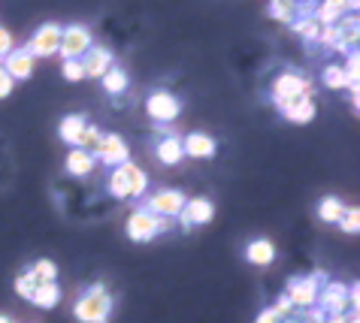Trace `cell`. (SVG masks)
<instances>
[{
	"instance_id": "1",
	"label": "cell",
	"mask_w": 360,
	"mask_h": 323,
	"mask_svg": "<svg viewBox=\"0 0 360 323\" xmlns=\"http://www.w3.org/2000/svg\"><path fill=\"white\" fill-rule=\"evenodd\" d=\"M73 315L79 323H109V317H112V294H109L103 284L88 287L85 294L76 299Z\"/></svg>"
},
{
	"instance_id": "2",
	"label": "cell",
	"mask_w": 360,
	"mask_h": 323,
	"mask_svg": "<svg viewBox=\"0 0 360 323\" xmlns=\"http://www.w3.org/2000/svg\"><path fill=\"white\" fill-rule=\"evenodd\" d=\"M315 97V85L309 82V79L303 76H297V73H282L273 82V100H276V106H278V112H285L288 106H294L300 97Z\"/></svg>"
},
{
	"instance_id": "3",
	"label": "cell",
	"mask_w": 360,
	"mask_h": 323,
	"mask_svg": "<svg viewBox=\"0 0 360 323\" xmlns=\"http://www.w3.org/2000/svg\"><path fill=\"white\" fill-rule=\"evenodd\" d=\"M91 46H94V39L85 25H67L61 30V48H58V55L64 60H82Z\"/></svg>"
},
{
	"instance_id": "4",
	"label": "cell",
	"mask_w": 360,
	"mask_h": 323,
	"mask_svg": "<svg viewBox=\"0 0 360 323\" xmlns=\"http://www.w3.org/2000/svg\"><path fill=\"white\" fill-rule=\"evenodd\" d=\"M188 203V197L182 194V190H173V187H164V190H155L152 197L146 199V211H152L155 218H169L176 220L179 215H182V209Z\"/></svg>"
},
{
	"instance_id": "5",
	"label": "cell",
	"mask_w": 360,
	"mask_h": 323,
	"mask_svg": "<svg viewBox=\"0 0 360 323\" xmlns=\"http://www.w3.org/2000/svg\"><path fill=\"white\" fill-rule=\"evenodd\" d=\"M318 281H324V272H315V275H309V278H291L288 281V290H285V296L291 299V305L294 308H315V302H318Z\"/></svg>"
},
{
	"instance_id": "6",
	"label": "cell",
	"mask_w": 360,
	"mask_h": 323,
	"mask_svg": "<svg viewBox=\"0 0 360 323\" xmlns=\"http://www.w3.org/2000/svg\"><path fill=\"white\" fill-rule=\"evenodd\" d=\"M61 25H55V22H49L37 30V34L31 37V43H27L25 48L31 52L34 58H52L58 55V48H61Z\"/></svg>"
},
{
	"instance_id": "7",
	"label": "cell",
	"mask_w": 360,
	"mask_h": 323,
	"mask_svg": "<svg viewBox=\"0 0 360 323\" xmlns=\"http://www.w3.org/2000/svg\"><path fill=\"white\" fill-rule=\"evenodd\" d=\"M146 112L152 121H158V124H167V121H173L182 112V103H179L176 94H169V91H155V94H148V100H146Z\"/></svg>"
},
{
	"instance_id": "8",
	"label": "cell",
	"mask_w": 360,
	"mask_h": 323,
	"mask_svg": "<svg viewBox=\"0 0 360 323\" xmlns=\"http://www.w3.org/2000/svg\"><path fill=\"white\" fill-rule=\"evenodd\" d=\"M94 160H103L109 166H122L124 160H131V151H127V143L118 133H103L100 145L94 148Z\"/></svg>"
},
{
	"instance_id": "9",
	"label": "cell",
	"mask_w": 360,
	"mask_h": 323,
	"mask_svg": "<svg viewBox=\"0 0 360 323\" xmlns=\"http://www.w3.org/2000/svg\"><path fill=\"white\" fill-rule=\"evenodd\" d=\"M212 215H215V206L209 203L206 197H191V199L185 203L182 215H179V224H182V230L188 233V230H194V227H200V224H209V220H212Z\"/></svg>"
},
{
	"instance_id": "10",
	"label": "cell",
	"mask_w": 360,
	"mask_h": 323,
	"mask_svg": "<svg viewBox=\"0 0 360 323\" xmlns=\"http://www.w3.org/2000/svg\"><path fill=\"white\" fill-rule=\"evenodd\" d=\"M4 70H6V76L13 79V82H25V79H31L34 76V67H37V58L27 52V48H13L4 60Z\"/></svg>"
},
{
	"instance_id": "11",
	"label": "cell",
	"mask_w": 360,
	"mask_h": 323,
	"mask_svg": "<svg viewBox=\"0 0 360 323\" xmlns=\"http://www.w3.org/2000/svg\"><path fill=\"white\" fill-rule=\"evenodd\" d=\"M158 233V218L152 215V211L146 209H134L131 218H127V239L134 242H152Z\"/></svg>"
},
{
	"instance_id": "12",
	"label": "cell",
	"mask_w": 360,
	"mask_h": 323,
	"mask_svg": "<svg viewBox=\"0 0 360 323\" xmlns=\"http://www.w3.org/2000/svg\"><path fill=\"white\" fill-rule=\"evenodd\" d=\"M79 64H82V70H85V79H103L109 70L115 67L112 64V52L103 48V46H91L88 48V55L79 60Z\"/></svg>"
},
{
	"instance_id": "13",
	"label": "cell",
	"mask_w": 360,
	"mask_h": 323,
	"mask_svg": "<svg viewBox=\"0 0 360 323\" xmlns=\"http://www.w3.org/2000/svg\"><path fill=\"white\" fill-rule=\"evenodd\" d=\"M321 296V311L324 315H345L348 308V287L339 284V281H327L324 290H318Z\"/></svg>"
},
{
	"instance_id": "14",
	"label": "cell",
	"mask_w": 360,
	"mask_h": 323,
	"mask_svg": "<svg viewBox=\"0 0 360 323\" xmlns=\"http://www.w3.org/2000/svg\"><path fill=\"white\" fill-rule=\"evenodd\" d=\"M215 139L209 136V133H191V136H185L182 139V151L188 157H197V160H206V157H212L215 154Z\"/></svg>"
},
{
	"instance_id": "15",
	"label": "cell",
	"mask_w": 360,
	"mask_h": 323,
	"mask_svg": "<svg viewBox=\"0 0 360 323\" xmlns=\"http://www.w3.org/2000/svg\"><path fill=\"white\" fill-rule=\"evenodd\" d=\"M345 9H354V4H342V0H327V4L318 6V13L312 15L321 27H330V25H339L345 18Z\"/></svg>"
},
{
	"instance_id": "16",
	"label": "cell",
	"mask_w": 360,
	"mask_h": 323,
	"mask_svg": "<svg viewBox=\"0 0 360 323\" xmlns=\"http://www.w3.org/2000/svg\"><path fill=\"white\" fill-rule=\"evenodd\" d=\"M245 260L255 266H269L276 260V245L269 239H255L245 245Z\"/></svg>"
},
{
	"instance_id": "17",
	"label": "cell",
	"mask_w": 360,
	"mask_h": 323,
	"mask_svg": "<svg viewBox=\"0 0 360 323\" xmlns=\"http://www.w3.org/2000/svg\"><path fill=\"white\" fill-rule=\"evenodd\" d=\"M94 166H97L94 154H88V151H82V148H70V154H67V173L70 176L85 178V176H91Z\"/></svg>"
},
{
	"instance_id": "18",
	"label": "cell",
	"mask_w": 360,
	"mask_h": 323,
	"mask_svg": "<svg viewBox=\"0 0 360 323\" xmlns=\"http://www.w3.org/2000/svg\"><path fill=\"white\" fill-rule=\"evenodd\" d=\"M185 157V151H182V139H179L176 133H167L161 143H158V160H161L164 166H176L179 160Z\"/></svg>"
},
{
	"instance_id": "19",
	"label": "cell",
	"mask_w": 360,
	"mask_h": 323,
	"mask_svg": "<svg viewBox=\"0 0 360 323\" xmlns=\"http://www.w3.org/2000/svg\"><path fill=\"white\" fill-rule=\"evenodd\" d=\"M85 124H88V121L82 115H64L61 124H58V133H61V139L70 148H79V139H82Z\"/></svg>"
},
{
	"instance_id": "20",
	"label": "cell",
	"mask_w": 360,
	"mask_h": 323,
	"mask_svg": "<svg viewBox=\"0 0 360 323\" xmlns=\"http://www.w3.org/2000/svg\"><path fill=\"white\" fill-rule=\"evenodd\" d=\"M122 173H124V178H127V187H131V199L143 197L146 190H148V176H146V169H139L134 160H124V164H122Z\"/></svg>"
},
{
	"instance_id": "21",
	"label": "cell",
	"mask_w": 360,
	"mask_h": 323,
	"mask_svg": "<svg viewBox=\"0 0 360 323\" xmlns=\"http://www.w3.org/2000/svg\"><path fill=\"white\" fill-rule=\"evenodd\" d=\"M288 121H291V124H309V121L315 118V97H300L294 106H288L285 112H282Z\"/></svg>"
},
{
	"instance_id": "22",
	"label": "cell",
	"mask_w": 360,
	"mask_h": 323,
	"mask_svg": "<svg viewBox=\"0 0 360 323\" xmlns=\"http://www.w3.org/2000/svg\"><path fill=\"white\" fill-rule=\"evenodd\" d=\"M31 302H34L37 308H55L58 302H61V287H58L55 281H46V284H39V287L34 290Z\"/></svg>"
},
{
	"instance_id": "23",
	"label": "cell",
	"mask_w": 360,
	"mask_h": 323,
	"mask_svg": "<svg viewBox=\"0 0 360 323\" xmlns=\"http://www.w3.org/2000/svg\"><path fill=\"white\" fill-rule=\"evenodd\" d=\"M342 215H345V203L339 197H324L321 203H318V218H321L324 224H339Z\"/></svg>"
},
{
	"instance_id": "24",
	"label": "cell",
	"mask_w": 360,
	"mask_h": 323,
	"mask_svg": "<svg viewBox=\"0 0 360 323\" xmlns=\"http://www.w3.org/2000/svg\"><path fill=\"white\" fill-rule=\"evenodd\" d=\"M291 27H294V34H297V37H303V39H306V43H318V37H321V25H318L312 15L297 18Z\"/></svg>"
},
{
	"instance_id": "25",
	"label": "cell",
	"mask_w": 360,
	"mask_h": 323,
	"mask_svg": "<svg viewBox=\"0 0 360 323\" xmlns=\"http://www.w3.org/2000/svg\"><path fill=\"white\" fill-rule=\"evenodd\" d=\"M106 187H109V194H112L115 199H131V187H127V178L122 173V166H115L112 173H109Z\"/></svg>"
},
{
	"instance_id": "26",
	"label": "cell",
	"mask_w": 360,
	"mask_h": 323,
	"mask_svg": "<svg viewBox=\"0 0 360 323\" xmlns=\"http://www.w3.org/2000/svg\"><path fill=\"white\" fill-rule=\"evenodd\" d=\"M100 82H103V91H106V94H122V91L127 88V73H124L122 67H112L103 79H100Z\"/></svg>"
},
{
	"instance_id": "27",
	"label": "cell",
	"mask_w": 360,
	"mask_h": 323,
	"mask_svg": "<svg viewBox=\"0 0 360 323\" xmlns=\"http://www.w3.org/2000/svg\"><path fill=\"white\" fill-rule=\"evenodd\" d=\"M324 85L330 91H345L348 88V76H345L342 64H327L324 67Z\"/></svg>"
},
{
	"instance_id": "28",
	"label": "cell",
	"mask_w": 360,
	"mask_h": 323,
	"mask_svg": "<svg viewBox=\"0 0 360 323\" xmlns=\"http://www.w3.org/2000/svg\"><path fill=\"white\" fill-rule=\"evenodd\" d=\"M37 287H39V281H37V275H34L31 269H27V272H22V275L15 278V294L22 296V299H31Z\"/></svg>"
},
{
	"instance_id": "29",
	"label": "cell",
	"mask_w": 360,
	"mask_h": 323,
	"mask_svg": "<svg viewBox=\"0 0 360 323\" xmlns=\"http://www.w3.org/2000/svg\"><path fill=\"white\" fill-rule=\"evenodd\" d=\"M269 15H273L276 22H291V25H294L297 6L288 4V0H273V4H269Z\"/></svg>"
},
{
	"instance_id": "30",
	"label": "cell",
	"mask_w": 360,
	"mask_h": 323,
	"mask_svg": "<svg viewBox=\"0 0 360 323\" xmlns=\"http://www.w3.org/2000/svg\"><path fill=\"white\" fill-rule=\"evenodd\" d=\"M31 272L37 275L39 284H46V281H55L58 278V266L52 263V260H37V263L31 266Z\"/></svg>"
},
{
	"instance_id": "31",
	"label": "cell",
	"mask_w": 360,
	"mask_h": 323,
	"mask_svg": "<svg viewBox=\"0 0 360 323\" xmlns=\"http://www.w3.org/2000/svg\"><path fill=\"white\" fill-rule=\"evenodd\" d=\"M100 127H94V124H85V130H82V139H79V148L82 151H88V154H94V148L100 145Z\"/></svg>"
},
{
	"instance_id": "32",
	"label": "cell",
	"mask_w": 360,
	"mask_h": 323,
	"mask_svg": "<svg viewBox=\"0 0 360 323\" xmlns=\"http://www.w3.org/2000/svg\"><path fill=\"white\" fill-rule=\"evenodd\" d=\"M339 227H342V233H348V236L360 233V209H345V215L339 218Z\"/></svg>"
},
{
	"instance_id": "33",
	"label": "cell",
	"mask_w": 360,
	"mask_h": 323,
	"mask_svg": "<svg viewBox=\"0 0 360 323\" xmlns=\"http://www.w3.org/2000/svg\"><path fill=\"white\" fill-rule=\"evenodd\" d=\"M61 73H64L67 82H82V79H85V70H82V64H79V60H64V64H61Z\"/></svg>"
},
{
	"instance_id": "34",
	"label": "cell",
	"mask_w": 360,
	"mask_h": 323,
	"mask_svg": "<svg viewBox=\"0 0 360 323\" xmlns=\"http://www.w3.org/2000/svg\"><path fill=\"white\" fill-rule=\"evenodd\" d=\"M269 311H273V315H276L278 320H291V315H294V311H297V308L291 305V299H288V296L282 294V296H278V299H276V305H273V308H269Z\"/></svg>"
},
{
	"instance_id": "35",
	"label": "cell",
	"mask_w": 360,
	"mask_h": 323,
	"mask_svg": "<svg viewBox=\"0 0 360 323\" xmlns=\"http://www.w3.org/2000/svg\"><path fill=\"white\" fill-rule=\"evenodd\" d=\"M318 43H321L324 48H336L339 46V25L321 27V37H318Z\"/></svg>"
},
{
	"instance_id": "36",
	"label": "cell",
	"mask_w": 360,
	"mask_h": 323,
	"mask_svg": "<svg viewBox=\"0 0 360 323\" xmlns=\"http://www.w3.org/2000/svg\"><path fill=\"white\" fill-rule=\"evenodd\" d=\"M15 48V39H13V34H9V30L0 25V60H4L9 52H13Z\"/></svg>"
},
{
	"instance_id": "37",
	"label": "cell",
	"mask_w": 360,
	"mask_h": 323,
	"mask_svg": "<svg viewBox=\"0 0 360 323\" xmlns=\"http://www.w3.org/2000/svg\"><path fill=\"white\" fill-rule=\"evenodd\" d=\"M13 88H15V82H13V79H9V76H6V70H4V64H0V100H4V97H9V94H13Z\"/></svg>"
},
{
	"instance_id": "38",
	"label": "cell",
	"mask_w": 360,
	"mask_h": 323,
	"mask_svg": "<svg viewBox=\"0 0 360 323\" xmlns=\"http://www.w3.org/2000/svg\"><path fill=\"white\" fill-rule=\"evenodd\" d=\"M348 305H352V308H357V305H360V287H357V284L348 287Z\"/></svg>"
},
{
	"instance_id": "39",
	"label": "cell",
	"mask_w": 360,
	"mask_h": 323,
	"mask_svg": "<svg viewBox=\"0 0 360 323\" xmlns=\"http://www.w3.org/2000/svg\"><path fill=\"white\" fill-rule=\"evenodd\" d=\"M255 323H282V320H278V317L273 315V311L266 308V311H261V315H257V320H255Z\"/></svg>"
},
{
	"instance_id": "40",
	"label": "cell",
	"mask_w": 360,
	"mask_h": 323,
	"mask_svg": "<svg viewBox=\"0 0 360 323\" xmlns=\"http://www.w3.org/2000/svg\"><path fill=\"white\" fill-rule=\"evenodd\" d=\"M167 230H173V220H169V218H158V233H167Z\"/></svg>"
},
{
	"instance_id": "41",
	"label": "cell",
	"mask_w": 360,
	"mask_h": 323,
	"mask_svg": "<svg viewBox=\"0 0 360 323\" xmlns=\"http://www.w3.org/2000/svg\"><path fill=\"white\" fill-rule=\"evenodd\" d=\"M352 109H354V112L360 109V91H352Z\"/></svg>"
},
{
	"instance_id": "42",
	"label": "cell",
	"mask_w": 360,
	"mask_h": 323,
	"mask_svg": "<svg viewBox=\"0 0 360 323\" xmlns=\"http://www.w3.org/2000/svg\"><path fill=\"white\" fill-rule=\"evenodd\" d=\"M0 323H13V320H9L6 315H0Z\"/></svg>"
},
{
	"instance_id": "43",
	"label": "cell",
	"mask_w": 360,
	"mask_h": 323,
	"mask_svg": "<svg viewBox=\"0 0 360 323\" xmlns=\"http://www.w3.org/2000/svg\"><path fill=\"white\" fill-rule=\"evenodd\" d=\"M282 323H300V320H294V317H291V320H282Z\"/></svg>"
}]
</instances>
